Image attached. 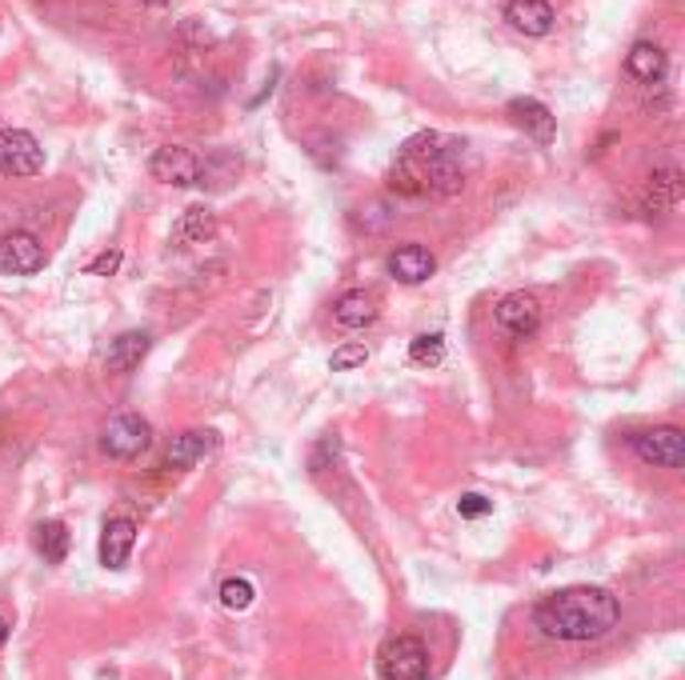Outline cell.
Here are the masks:
<instances>
[{"label":"cell","mask_w":685,"mask_h":680,"mask_svg":"<svg viewBox=\"0 0 685 680\" xmlns=\"http://www.w3.org/2000/svg\"><path fill=\"white\" fill-rule=\"evenodd\" d=\"M425 188L437 193V197H457V193L465 188V168H461L457 144L433 149V153L425 156Z\"/></svg>","instance_id":"52a82bcc"},{"label":"cell","mask_w":685,"mask_h":680,"mask_svg":"<svg viewBox=\"0 0 685 680\" xmlns=\"http://www.w3.org/2000/svg\"><path fill=\"white\" fill-rule=\"evenodd\" d=\"M45 244L36 241L33 232H12L0 241V268L12 276H33L45 268Z\"/></svg>","instance_id":"ba28073f"},{"label":"cell","mask_w":685,"mask_h":680,"mask_svg":"<svg viewBox=\"0 0 685 680\" xmlns=\"http://www.w3.org/2000/svg\"><path fill=\"white\" fill-rule=\"evenodd\" d=\"M665 53H662V44H653V41H638L630 48V56H626V73H630L633 80H641V85H657V80L665 77Z\"/></svg>","instance_id":"2e32d148"},{"label":"cell","mask_w":685,"mask_h":680,"mask_svg":"<svg viewBox=\"0 0 685 680\" xmlns=\"http://www.w3.org/2000/svg\"><path fill=\"white\" fill-rule=\"evenodd\" d=\"M505 21L525 36H545L553 29V4L550 0H509Z\"/></svg>","instance_id":"5bb4252c"},{"label":"cell","mask_w":685,"mask_h":680,"mask_svg":"<svg viewBox=\"0 0 685 680\" xmlns=\"http://www.w3.org/2000/svg\"><path fill=\"white\" fill-rule=\"evenodd\" d=\"M498 325L505 332H513V337H533L537 332V325H542V305H537V297H530V293H509V297L498 300Z\"/></svg>","instance_id":"9c48e42d"},{"label":"cell","mask_w":685,"mask_h":680,"mask_svg":"<svg viewBox=\"0 0 685 680\" xmlns=\"http://www.w3.org/2000/svg\"><path fill=\"white\" fill-rule=\"evenodd\" d=\"M36 549L48 564H65L68 557V528L61 520H45V525L36 528Z\"/></svg>","instance_id":"ffe728a7"},{"label":"cell","mask_w":685,"mask_h":680,"mask_svg":"<svg viewBox=\"0 0 685 680\" xmlns=\"http://www.w3.org/2000/svg\"><path fill=\"white\" fill-rule=\"evenodd\" d=\"M213 449H217V432H209V428H188V432L173 437V445H168V452H165V464L168 469H193V464L205 461Z\"/></svg>","instance_id":"7c38bea8"},{"label":"cell","mask_w":685,"mask_h":680,"mask_svg":"<svg viewBox=\"0 0 685 680\" xmlns=\"http://www.w3.org/2000/svg\"><path fill=\"white\" fill-rule=\"evenodd\" d=\"M177 232L185 244H205L213 232H217V217H213V209H205V205H193V209H185V217H181Z\"/></svg>","instance_id":"d6986e66"},{"label":"cell","mask_w":685,"mask_h":680,"mask_svg":"<svg viewBox=\"0 0 685 680\" xmlns=\"http://www.w3.org/2000/svg\"><path fill=\"white\" fill-rule=\"evenodd\" d=\"M253 596H257V589L249 577H232V581L221 584V604L229 613H244V608L253 604Z\"/></svg>","instance_id":"7402d4cb"},{"label":"cell","mask_w":685,"mask_h":680,"mask_svg":"<svg viewBox=\"0 0 685 680\" xmlns=\"http://www.w3.org/2000/svg\"><path fill=\"white\" fill-rule=\"evenodd\" d=\"M121 261H124L121 249H105V253L93 256V261L85 264V273H89V276H112L117 268H121Z\"/></svg>","instance_id":"d4e9b609"},{"label":"cell","mask_w":685,"mask_h":680,"mask_svg":"<svg viewBox=\"0 0 685 680\" xmlns=\"http://www.w3.org/2000/svg\"><path fill=\"white\" fill-rule=\"evenodd\" d=\"M45 168V149L33 132H0V176H36Z\"/></svg>","instance_id":"5b68a950"},{"label":"cell","mask_w":685,"mask_h":680,"mask_svg":"<svg viewBox=\"0 0 685 680\" xmlns=\"http://www.w3.org/2000/svg\"><path fill=\"white\" fill-rule=\"evenodd\" d=\"M437 261H433L430 249H421V244H401L389 253V273L398 276L401 285H421V281H430Z\"/></svg>","instance_id":"4fadbf2b"},{"label":"cell","mask_w":685,"mask_h":680,"mask_svg":"<svg viewBox=\"0 0 685 680\" xmlns=\"http://www.w3.org/2000/svg\"><path fill=\"white\" fill-rule=\"evenodd\" d=\"M149 344H153L149 332H121L109 344V352H105V369L109 373H133L137 364L149 357Z\"/></svg>","instance_id":"9a60e30c"},{"label":"cell","mask_w":685,"mask_h":680,"mask_svg":"<svg viewBox=\"0 0 685 680\" xmlns=\"http://www.w3.org/2000/svg\"><path fill=\"white\" fill-rule=\"evenodd\" d=\"M149 445H153V425L141 413H121L100 432V449L117 461H137L141 452H149Z\"/></svg>","instance_id":"7a4b0ae2"},{"label":"cell","mask_w":685,"mask_h":680,"mask_svg":"<svg viewBox=\"0 0 685 680\" xmlns=\"http://www.w3.org/2000/svg\"><path fill=\"white\" fill-rule=\"evenodd\" d=\"M366 361H369L366 344H341V349L333 352L329 369H333V373H349V369H357V364H366Z\"/></svg>","instance_id":"603a6c76"},{"label":"cell","mask_w":685,"mask_h":680,"mask_svg":"<svg viewBox=\"0 0 685 680\" xmlns=\"http://www.w3.org/2000/svg\"><path fill=\"white\" fill-rule=\"evenodd\" d=\"M149 176L161 180V185H173V188H188L200 180V161L188 149L181 144H165V149H156L149 156Z\"/></svg>","instance_id":"8992f818"},{"label":"cell","mask_w":685,"mask_h":680,"mask_svg":"<svg viewBox=\"0 0 685 680\" xmlns=\"http://www.w3.org/2000/svg\"><path fill=\"white\" fill-rule=\"evenodd\" d=\"M633 452H638L645 464H657V469H682L685 464V432L677 425L645 428V432L633 437Z\"/></svg>","instance_id":"277c9868"},{"label":"cell","mask_w":685,"mask_h":680,"mask_svg":"<svg viewBox=\"0 0 685 680\" xmlns=\"http://www.w3.org/2000/svg\"><path fill=\"white\" fill-rule=\"evenodd\" d=\"M677 200H682V173L677 168H657L650 176V188H645V209L670 212L677 209Z\"/></svg>","instance_id":"e0dca14e"},{"label":"cell","mask_w":685,"mask_h":680,"mask_svg":"<svg viewBox=\"0 0 685 680\" xmlns=\"http://www.w3.org/2000/svg\"><path fill=\"white\" fill-rule=\"evenodd\" d=\"M621 621V604L609 589L597 584H574V589H557L533 604V625L545 637L569 640V645H586V640L609 637Z\"/></svg>","instance_id":"6da1fadb"},{"label":"cell","mask_w":685,"mask_h":680,"mask_svg":"<svg viewBox=\"0 0 685 680\" xmlns=\"http://www.w3.org/2000/svg\"><path fill=\"white\" fill-rule=\"evenodd\" d=\"M410 361L421 369H437L445 361V337L442 332H421L410 340Z\"/></svg>","instance_id":"44dd1931"},{"label":"cell","mask_w":685,"mask_h":680,"mask_svg":"<svg viewBox=\"0 0 685 680\" xmlns=\"http://www.w3.org/2000/svg\"><path fill=\"white\" fill-rule=\"evenodd\" d=\"M141 4H149V9H161V4H168V0H141Z\"/></svg>","instance_id":"4316f807"},{"label":"cell","mask_w":685,"mask_h":680,"mask_svg":"<svg viewBox=\"0 0 685 680\" xmlns=\"http://www.w3.org/2000/svg\"><path fill=\"white\" fill-rule=\"evenodd\" d=\"M381 677L385 680H430V652L417 637H393L381 648Z\"/></svg>","instance_id":"3957f363"},{"label":"cell","mask_w":685,"mask_h":680,"mask_svg":"<svg viewBox=\"0 0 685 680\" xmlns=\"http://www.w3.org/2000/svg\"><path fill=\"white\" fill-rule=\"evenodd\" d=\"M4 640H9V625H4V616H0V648H4Z\"/></svg>","instance_id":"484cf974"},{"label":"cell","mask_w":685,"mask_h":680,"mask_svg":"<svg viewBox=\"0 0 685 680\" xmlns=\"http://www.w3.org/2000/svg\"><path fill=\"white\" fill-rule=\"evenodd\" d=\"M457 513H461V520H481V516L493 513V501H486L481 493H465L457 501Z\"/></svg>","instance_id":"cb8c5ba5"},{"label":"cell","mask_w":685,"mask_h":680,"mask_svg":"<svg viewBox=\"0 0 685 680\" xmlns=\"http://www.w3.org/2000/svg\"><path fill=\"white\" fill-rule=\"evenodd\" d=\"M133 545H137V525L129 516L105 520V528H100V564L121 572L129 564V557H133Z\"/></svg>","instance_id":"30bf717a"},{"label":"cell","mask_w":685,"mask_h":680,"mask_svg":"<svg viewBox=\"0 0 685 680\" xmlns=\"http://www.w3.org/2000/svg\"><path fill=\"white\" fill-rule=\"evenodd\" d=\"M509 121L518 124L525 136H533L537 144H553V136H557V121H553V112L545 109L542 100L533 97H513L509 100Z\"/></svg>","instance_id":"8fae6325"},{"label":"cell","mask_w":685,"mask_h":680,"mask_svg":"<svg viewBox=\"0 0 685 680\" xmlns=\"http://www.w3.org/2000/svg\"><path fill=\"white\" fill-rule=\"evenodd\" d=\"M333 320L341 325V329H366L377 320V308L366 293H345L337 305H333Z\"/></svg>","instance_id":"ac0fdd59"}]
</instances>
